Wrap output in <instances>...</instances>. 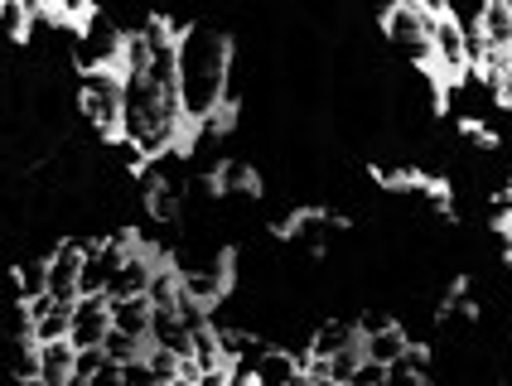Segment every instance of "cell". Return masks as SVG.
I'll return each instance as SVG.
<instances>
[{
  "mask_svg": "<svg viewBox=\"0 0 512 386\" xmlns=\"http://www.w3.org/2000/svg\"><path fill=\"white\" fill-rule=\"evenodd\" d=\"M150 314H155V304L150 295H112V329H126L136 333V338H150Z\"/></svg>",
  "mask_w": 512,
  "mask_h": 386,
  "instance_id": "52a82bcc",
  "label": "cell"
},
{
  "mask_svg": "<svg viewBox=\"0 0 512 386\" xmlns=\"http://www.w3.org/2000/svg\"><path fill=\"white\" fill-rule=\"evenodd\" d=\"M145 348H150V338H136V333H126V329H107V338H102V353H107L112 362L141 358Z\"/></svg>",
  "mask_w": 512,
  "mask_h": 386,
  "instance_id": "5bb4252c",
  "label": "cell"
},
{
  "mask_svg": "<svg viewBox=\"0 0 512 386\" xmlns=\"http://www.w3.org/2000/svg\"><path fill=\"white\" fill-rule=\"evenodd\" d=\"M479 29H484V39L493 49H512V15L503 0H484V10H479Z\"/></svg>",
  "mask_w": 512,
  "mask_h": 386,
  "instance_id": "8fae6325",
  "label": "cell"
},
{
  "mask_svg": "<svg viewBox=\"0 0 512 386\" xmlns=\"http://www.w3.org/2000/svg\"><path fill=\"white\" fill-rule=\"evenodd\" d=\"M348 386H387V367H382V362H372V358H363Z\"/></svg>",
  "mask_w": 512,
  "mask_h": 386,
  "instance_id": "d6986e66",
  "label": "cell"
},
{
  "mask_svg": "<svg viewBox=\"0 0 512 386\" xmlns=\"http://www.w3.org/2000/svg\"><path fill=\"white\" fill-rule=\"evenodd\" d=\"M44 266H49V295H58L63 304H73V300H78L83 242H73V237H63V242H54V251L44 256Z\"/></svg>",
  "mask_w": 512,
  "mask_h": 386,
  "instance_id": "5b68a950",
  "label": "cell"
},
{
  "mask_svg": "<svg viewBox=\"0 0 512 386\" xmlns=\"http://www.w3.org/2000/svg\"><path fill=\"white\" fill-rule=\"evenodd\" d=\"M145 362H150V372H155V386L179 382V353L160 348V343H150V348H145Z\"/></svg>",
  "mask_w": 512,
  "mask_h": 386,
  "instance_id": "2e32d148",
  "label": "cell"
},
{
  "mask_svg": "<svg viewBox=\"0 0 512 386\" xmlns=\"http://www.w3.org/2000/svg\"><path fill=\"white\" fill-rule=\"evenodd\" d=\"M416 5H421L426 15H445V10H450V0H416Z\"/></svg>",
  "mask_w": 512,
  "mask_h": 386,
  "instance_id": "44dd1931",
  "label": "cell"
},
{
  "mask_svg": "<svg viewBox=\"0 0 512 386\" xmlns=\"http://www.w3.org/2000/svg\"><path fill=\"white\" fill-rule=\"evenodd\" d=\"M73 358H78V348H73L68 338L34 343V382L39 386H73Z\"/></svg>",
  "mask_w": 512,
  "mask_h": 386,
  "instance_id": "8992f818",
  "label": "cell"
},
{
  "mask_svg": "<svg viewBox=\"0 0 512 386\" xmlns=\"http://www.w3.org/2000/svg\"><path fill=\"white\" fill-rule=\"evenodd\" d=\"M358 338H363V329H358L353 319H324V324L310 333V343H305V348H310L314 358H334L339 348L358 343Z\"/></svg>",
  "mask_w": 512,
  "mask_h": 386,
  "instance_id": "ba28073f",
  "label": "cell"
},
{
  "mask_svg": "<svg viewBox=\"0 0 512 386\" xmlns=\"http://www.w3.org/2000/svg\"><path fill=\"white\" fill-rule=\"evenodd\" d=\"M213 189L232 193V198H247V193H261V174L247 160H223V165L213 169Z\"/></svg>",
  "mask_w": 512,
  "mask_h": 386,
  "instance_id": "30bf717a",
  "label": "cell"
},
{
  "mask_svg": "<svg viewBox=\"0 0 512 386\" xmlns=\"http://www.w3.org/2000/svg\"><path fill=\"white\" fill-rule=\"evenodd\" d=\"M121 68H83L78 83V111L102 140H121Z\"/></svg>",
  "mask_w": 512,
  "mask_h": 386,
  "instance_id": "7a4b0ae2",
  "label": "cell"
},
{
  "mask_svg": "<svg viewBox=\"0 0 512 386\" xmlns=\"http://www.w3.org/2000/svg\"><path fill=\"white\" fill-rule=\"evenodd\" d=\"M358 362H363V338H358V343H348V348H339V353L329 358V382L348 386L353 382V372H358Z\"/></svg>",
  "mask_w": 512,
  "mask_h": 386,
  "instance_id": "9a60e30c",
  "label": "cell"
},
{
  "mask_svg": "<svg viewBox=\"0 0 512 386\" xmlns=\"http://www.w3.org/2000/svg\"><path fill=\"white\" fill-rule=\"evenodd\" d=\"M392 5H397V0H372V10H377V15H382V10H392Z\"/></svg>",
  "mask_w": 512,
  "mask_h": 386,
  "instance_id": "7402d4cb",
  "label": "cell"
},
{
  "mask_svg": "<svg viewBox=\"0 0 512 386\" xmlns=\"http://www.w3.org/2000/svg\"><path fill=\"white\" fill-rule=\"evenodd\" d=\"M430 382V348L411 343L397 362H387V386H426Z\"/></svg>",
  "mask_w": 512,
  "mask_h": 386,
  "instance_id": "9c48e42d",
  "label": "cell"
},
{
  "mask_svg": "<svg viewBox=\"0 0 512 386\" xmlns=\"http://www.w3.org/2000/svg\"><path fill=\"white\" fill-rule=\"evenodd\" d=\"M121 386H155V372H150V362L141 358H131V362H121Z\"/></svg>",
  "mask_w": 512,
  "mask_h": 386,
  "instance_id": "ac0fdd59",
  "label": "cell"
},
{
  "mask_svg": "<svg viewBox=\"0 0 512 386\" xmlns=\"http://www.w3.org/2000/svg\"><path fill=\"white\" fill-rule=\"evenodd\" d=\"M377 20H382V34H387L397 49H406L416 63H430V20H435V15H426L416 0H397V5L382 10Z\"/></svg>",
  "mask_w": 512,
  "mask_h": 386,
  "instance_id": "3957f363",
  "label": "cell"
},
{
  "mask_svg": "<svg viewBox=\"0 0 512 386\" xmlns=\"http://www.w3.org/2000/svg\"><path fill=\"white\" fill-rule=\"evenodd\" d=\"M498 102L512 107V49H508V63H503V78H498Z\"/></svg>",
  "mask_w": 512,
  "mask_h": 386,
  "instance_id": "ffe728a7",
  "label": "cell"
},
{
  "mask_svg": "<svg viewBox=\"0 0 512 386\" xmlns=\"http://www.w3.org/2000/svg\"><path fill=\"white\" fill-rule=\"evenodd\" d=\"M232 73H237V54L232 39L213 25H184L179 29V92H184V111H189V131L199 121H213L232 111Z\"/></svg>",
  "mask_w": 512,
  "mask_h": 386,
  "instance_id": "6da1fadb",
  "label": "cell"
},
{
  "mask_svg": "<svg viewBox=\"0 0 512 386\" xmlns=\"http://www.w3.org/2000/svg\"><path fill=\"white\" fill-rule=\"evenodd\" d=\"M112 329V295H78L68 309V343L73 348H102Z\"/></svg>",
  "mask_w": 512,
  "mask_h": 386,
  "instance_id": "277c9868",
  "label": "cell"
},
{
  "mask_svg": "<svg viewBox=\"0 0 512 386\" xmlns=\"http://www.w3.org/2000/svg\"><path fill=\"white\" fill-rule=\"evenodd\" d=\"M29 29H34V15H29L20 0H0V39L10 44H25Z\"/></svg>",
  "mask_w": 512,
  "mask_h": 386,
  "instance_id": "4fadbf2b",
  "label": "cell"
},
{
  "mask_svg": "<svg viewBox=\"0 0 512 386\" xmlns=\"http://www.w3.org/2000/svg\"><path fill=\"white\" fill-rule=\"evenodd\" d=\"M102 10V0H54V20L68 29H78L83 20H92Z\"/></svg>",
  "mask_w": 512,
  "mask_h": 386,
  "instance_id": "e0dca14e",
  "label": "cell"
},
{
  "mask_svg": "<svg viewBox=\"0 0 512 386\" xmlns=\"http://www.w3.org/2000/svg\"><path fill=\"white\" fill-rule=\"evenodd\" d=\"M15 300H34V295H44L49 290V266H44V256L34 261V256H25L20 266H15Z\"/></svg>",
  "mask_w": 512,
  "mask_h": 386,
  "instance_id": "7c38bea8",
  "label": "cell"
}]
</instances>
